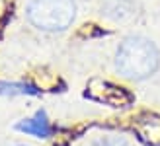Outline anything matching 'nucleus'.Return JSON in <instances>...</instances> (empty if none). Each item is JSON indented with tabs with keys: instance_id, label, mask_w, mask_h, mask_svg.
Instances as JSON below:
<instances>
[{
	"instance_id": "nucleus-1",
	"label": "nucleus",
	"mask_w": 160,
	"mask_h": 146,
	"mask_svg": "<svg viewBox=\"0 0 160 146\" xmlns=\"http://www.w3.org/2000/svg\"><path fill=\"white\" fill-rule=\"evenodd\" d=\"M160 56L156 47L145 37H129L121 43L117 51V70L125 78L142 80L158 68Z\"/></svg>"
},
{
	"instance_id": "nucleus-2",
	"label": "nucleus",
	"mask_w": 160,
	"mask_h": 146,
	"mask_svg": "<svg viewBox=\"0 0 160 146\" xmlns=\"http://www.w3.org/2000/svg\"><path fill=\"white\" fill-rule=\"evenodd\" d=\"M76 4L72 0H31L28 18L35 27L45 31H62L72 23Z\"/></svg>"
},
{
	"instance_id": "nucleus-3",
	"label": "nucleus",
	"mask_w": 160,
	"mask_h": 146,
	"mask_svg": "<svg viewBox=\"0 0 160 146\" xmlns=\"http://www.w3.org/2000/svg\"><path fill=\"white\" fill-rule=\"evenodd\" d=\"M18 131H23L28 134H33V136H39V139H47L51 134V127H49V121H47L45 113L39 111L33 119H28V121H22V123L16 125Z\"/></svg>"
},
{
	"instance_id": "nucleus-4",
	"label": "nucleus",
	"mask_w": 160,
	"mask_h": 146,
	"mask_svg": "<svg viewBox=\"0 0 160 146\" xmlns=\"http://www.w3.org/2000/svg\"><path fill=\"white\" fill-rule=\"evenodd\" d=\"M96 146H129V142L115 136V139H103V140H100Z\"/></svg>"
}]
</instances>
